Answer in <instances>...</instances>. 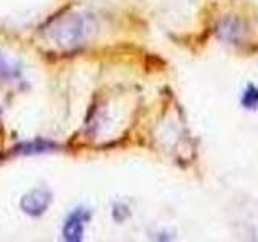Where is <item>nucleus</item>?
I'll use <instances>...</instances> for the list:
<instances>
[{"mask_svg":"<svg viewBox=\"0 0 258 242\" xmlns=\"http://www.w3.org/2000/svg\"><path fill=\"white\" fill-rule=\"evenodd\" d=\"M21 76V65L7 53L0 52V79L10 81Z\"/></svg>","mask_w":258,"mask_h":242,"instance_id":"20e7f679","label":"nucleus"},{"mask_svg":"<svg viewBox=\"0 0 258 242\" xmlns=\"http://www.w3.org/2000/svg\"><path fill=\"white\" fill-rule=\"evenodd\" d=\"M240 102L247 110L258 108V87L253 86V84H248L245 87L244 94H242V100Z\"/></svg>","mask_w":258,"mask_h":242,"instance_id":"39448f33","label":"nucleus"},{"mask_svg":"<svg viewBox=\"0 0 258 242\" xmlns=\"http://www.w3.org/2000/svg\"><path fill=\"white\" fill-rule=\"evenodd\" d=\"M55 149L53 144H47V142H37V144H21L20 150L24 153H32V152H45V150H52Z\"/></svg>","mask_w":258,"mask_h":242,"instance_id":"423d86ee","label":"nucleus"},{"mask_svg":"<svg viewBox=\"0 0 258 242\" xmlns=\"http://www.w3.org/2000/svg\"><path fill=\"white\" fill-rule=\"evenodd\" d=\"M52 204V192L47 188L31 189L21 197L20 207L29 216H40L47 212V208Z\"/></svg>","mask_w":258,"mask_h":242,"instance_id":"f03ea898","label":"nucleus"},{"mask_svg":"<svg viewBox=\"0 0 258 242\" xmlns=\"http://www.w3.org/2000/svg\"><path fill=\"white\" fill-rule=\"evenodd\" d=\"M94 20L84 13H68L60 16L47 28L48 37L53 40V44L61 48H73L84 44L94 34Z\"/></svg>","mask_w":258,"mask_h":242,"instance_id":"f257e3e1","label":"nucleus"},{"mask_svg":"<svg viewBox=\"0 0 258 242\" xmlns=\"http://www.w3.org/2000/svg\"><path fill=\"white\" fill-rule=\"evenodd\" d=\"M89 220V212L84 208H78L71 212L63 226V237L70 242H79L84 234V224Z\"/></svg>","mask_w":258,"mask_h":242,"instance_id":"7ed1b4c3","label":"nucleus"}]
</instances>
